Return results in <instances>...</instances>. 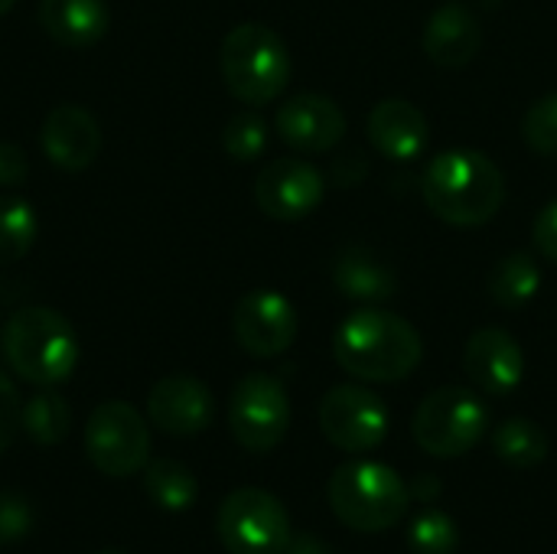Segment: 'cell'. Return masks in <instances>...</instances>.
<instances>
[{"label": "cell", "mask_w": 557, "mask_h": 554, "mask_svg": "<svg viewBox=\"0 0 557 554\" xmlns=\"http://www.w3.org/2000/svg\"><path fill=\"white\" fill-rule=\"evenodd\" d=\"M222 147L235 163H251L268 150V121L258 111H238L225 131H222Z\"/></svg>", "instance_id": "27"}, {"label": "cell", "mask_w": 557, "mask_h": 554, "mask_svg": "<svg viewBox=\"0 0 557 554\" xmlns=\"http://www.w3.org/2000/svg\"><path fill=\"white\" fill-rule=\"evenodd\" d=\"M532 242L542 258L557 264V199H552L532 222Z\"/></svg>", "instance_id": "31"}, {"label": "cell", "mask_w": 557, "mask_h": 554, "mask_svg": "<svg viewBox=\"0 0 557 554\" xmlns=\"http://www.w3.org/2000/svg\"><path fill=\"white\" fill-rule=\"evenodd\" d=\"M493 451L506 467L516 470H532L548 460L552 441L542 424L532 418H509L493 431Z\"/></svg>", "instance_id": "22"}, {"label": "cell", "mask_w": 557, "mask_h": 554, "mask_svg": "<svg viewBox=\"0 0 557 554\" xmlns=\"http://www.w3.org/2000/svg\"><path fill=\"white\" fill-rule=\"evenodd\" d=\"M457 545H460V529L441 509H424L408 526V549H411V554H454Z\"/></svg>", "instance_id": "26"}, {"label": "cell", "mask_w": 557, "mask_h": 554, "mask_svg": "<svg viewBox=\"0 0 557 554\" xmlns=\"http://www.w3.org/2000/svg\"><path fill=\"white\" fill-rule=\"evenodd\" d=\"M284 554H336V552H333L326 542H320L317 535L300 532V535H290V542H287Z\"/></svg>", "instance_id": "34"}, {"label": "cell", "mask_w": 557, "mask_h": 554, "mask_svg": "<svg viewBox=\"0 0 557 554\" xmlns=\"http://www.w3.org/2000/svg\"><path fill=\"white\" fill-rule=\"evenodd\" d=\"M23 428V405H20V395L13 389V382L0 372V454L16 441Z\"/></svg>", "instance_id": "30"}, {"label": "cell", "mask_w": 557, "mask_h": 554, "mask_svg": "<svg viewBox=\"0 0 557 554\" xmlns=\"http://www.w3.org/2000/svg\"><path fill=\"white\" fill-rule=\"evenodd\" d=\"M326 196L323 173L297 157L271 160L255 180V202L268 219L277 222H300L320 209Z\"/></svg>", "instance_id": "12"}, {"label": "cell", "mask_w": 557, "mask_h": 554, "mask_svg": "<svg viewBox=\"0 0 557 554\" xmlns=\"http://www.w3.org/2000/svg\"><path fill=\"white\" fill-rule=\"evenodd\" d=\"M42 153L59 170H88L101 153V127L95 114L82 104H59L46 114L39 131Z\"/></svg>", "instance_id": "16"}, {"label": "cell", "mask_w": 557, "mask_h": 554, "mask_svg": "<svg viewBox=\"0 0 557 554\" xmlns=\"http://www.w3.org/2000/svg\"><path fill=\"white\" fill-rule=\"evenodd\" d=\"M36 209L20 196H0V268L16 264L36 242Z\"/></svg>", "instance_id": "25"}, {"label": "cell", "mask_w": 557, "mask_h": 554, "mask_svg": "<svg viewBox=\"0 0 557 554\" xmlns=\"http://www.w3.org/2000/svg\"><path fill=\"white\" fill-rule=\"evenodd\" d=\"M219 72L225 88L248 108L271 104L294 75L287 42L264 23H238L219 46Z\"/></svg>", "instance_id": "4"}, {"label": "cell", "mask_w": 557, "mask_h": 554, "mask_svg": "<svg viewBox=\"0 0 557 554\" xmlns=\"http://www.w3.org/2000/svg\"><path fill=\"white\" fill-rule=\"evenodd\" d=\"M108 3L104 0H39V26L69 49L95 46L108 33Z\"/></svg>", "instance_id": "20"}, {"label": "cell", "mask_w": 557, "mask_h": 554, "mask_svg": "<svg viewBox=\"0 0 557 554\" xmlns=\"http://www.w3.org/2000/svg\"><path fill=\"white\" fill-rule=\"evenodd\" d=\"M140 473H144L147 496L163 513H186L196 503V496H199L196 477L183 464H176V460H150Z\"/></svg>", "instance_id": "23"}, {"label": "cell", "mask_w": 557, "mask_h": 554, "mask_svg": "<svg viewBox=\"0 0 557 554\" xmlns=\"http://www.w3.org/2000/svg\"><path fill=\"white\" fill-rule=\"evenodd\" d=\"M29 176V160L23 147L0 140V186H20Z\"/></svg>", "instance_id": "32"}, {"label": "cell", "mask_w": 557, "mask_h": 554, "mask_svg": "<svg viewBox=\"0 0 557 554\" xmlns=\"http://www.w3.org/2000/svg\"><path fill=\"white\" fill-rule=\"evenodd\" d=\"M215 532L228 554H284L294 535L284 503L258 487H242L222 500Z\"/></svg>", "instance_id": "7"}, {"label": "cell", "mask_w": 557, "mask_h": 554, "mask_svg": "<svg viewBox=\"0 0 557 554\" xmlns=\"http://www.w3.org/2000/svg\"><path fill=\"white\" fill-rule=\"evenodd\" d=\"M85 454L104 477H134L150 464V428L127 402H104L85 421Z\"/></svg>", "instance_id": "8"}, {"label": "cell", "mask_w": 557, "mask_h": 554, "mask_svg": "<svg viewBox=\"0 0 557 554\" xmlns=\"http://www.w3.org/2000/svg\"><path fill=\"white\" fill-rule=\"evenodd\" d=\"M424 202L454 229H480L499 216L506 176L496 160L480 150H444L424 170Z\"/></svg>", "instance_id": "2"}, {"label": "cell", "mask_w": 557, "mask_h": 554, "mask_svg": "<svg viewBox=\"0 0 557 554\" xmlns=\"http://www.w3.org/2000/svg\"><path fill=\"white\" fill-rule=\"evenodd\" d=\"M522 137L535 153L557 160V91L532 101L522 118Z\"/></svg>", "instance_id": "28"}, {"label": "cell", "mask_w": 557, "mask_h": 554, "mask_svg": "<svg viewBox=\"0 0 557 554\" xmlns=\"http://www.w3.org/2000/svg\"><path fill=\"white\" fill-rule=\"evenodd\" d=\"M463 372L467 379L496 398L512 395L525 379V353L519 340L503 327H483L467 340L463 349Z\"/></svg>", "instance_id": "14"}, {"label": "cell", "mask_w": 557, "mask_h": 554, "mask_svg": "<svg viewBox=\"0 0 557 554\" xmlns=\"http://www.w3.org/2000/svg\"><path fill=\"white\" fill-rule=\"evenodd\" d=\"M33 529V509L16 493H0V545H16Z\"/></svg>", "instance_id": "29"}, {"label": "cell", "mask_w": 557, "mask_h": 554, "mask_svg": "<svg viewBox=\"0 0 557 554\" xmlns=\"http://www.w3.org/2000/svg\"><path fill=\"white\" fill-rule=\"evenodd\" d=\"M98 554H127V552H117V549H111V552H98Z\"/></svg>", "instance_id": "36"}, {"label": "cell", "mask_w": 557, "mask_h": 554, "mask_svg": "<svg viewBox=\"0 0 557 554\" xmlns=\"http://www.w3.org/2000/svg\"><path fill=\"white\" fill-rule=\"evenodd\" d=\"M490 431V408L470 389H437L431 392L411 421V434L428 457L457 460L470 454Z\"/></svg>", "instance_id": "6"}, {"label": "cell", "mask_w": 557, "mask_h": 554, "mask_svg": "<svg viewBox=\"0 0 557 554\" xmlns=\"http://www.w3.org/2000/svg\"><path fill=\"white\" fill-rule=\"evenodd\" d=\"M333 359L359 382L392 385L414 376L424 359V340L405 317L362 307L336 327Z\"/></svg>", "instance_id": "1"}, {"label": "cell", "mask_w": 557, "mask_h": 554, "mask_svg": "<svg viewBox=\"0 0 557 554\" xmlns=\"http://www.w3.org/2000/svg\"><path fill=\"white\" fill-rule=\"evenodd\" d=\"M228 431L251 454L274 451L290 431L287 389L268 372L245 376L228 398Z\"/></svg>", "instance_id": "9"}, {"label": "cell", "mask_w": 557, "mask_h": 554, "mask_svg": "<svg viewBox=\"0 0 557 554\" xmlns=\"http://www.w3.org/2000/svg\"><path fill=\"white\" fill-rule=\"evenodd\" d=\"M326 500L333 516L352 532H388L395 529L411 506L408 483L385 464L352 460L343 464L326 487Z\"/></svg>", "instance_id": "5"}, {"label": "cell", "mask_w": 557, "mask_h": 554, "mask_svg": "<svg viewBox=\"0 0 557 554\" xmlns=\"http://www.w3.org/2000/svg\"><path fill=\"white\" fill-rule=\"evenodd\" d=\"M320 431L323 438L346 454H366L385 444L388 438V408L366 385H336L320 402Z\"/></svg>", "instance_id": "10"}, {"label": "cell", "mask_w": 557, "mask_h": 554, "mask_svg": "<svg viewBox=\"0 0 557 554\" xmlns=\"http://www.w3.org/2000/svg\"><path fill=\"white\" fill-rule=\"evenodd\" d=\"M23 431L33 444L39 447H55L69 438L72 431V411L62 395L52 389H42L26 398L23 405Z\"/></svg>", "instance_id": "24"}, {"label": "cell", "mask_w": 557, "mask_h": 554, "mask_svg": "<svg viewBox=\"0 0 557 554\" xmlns=\"http://www.w3.org/2000/svg\"><path fill=\"white\" fill-rule=\"evenodd\" d=\"M421 46H424V56L434 65L463 69L483 49V23L463 3H441L424 23Z\"/></svg>", "instance_id": "18"}, {"label": "cell", "mask_w": 557, "mask_h": 554, "mask_svg": "<svg viewBox=\"0 0 557 554\" xmlns=\"http://www.w3.org/2000/svg\"><path fill=\"white\" fill-rule=\"evenodd\" d=\"M3 356L23 382L52 389L75 372L78 336L59 310L20 307L3 327Z\"/></svg>", "instance_id": "3"}, {"label": "cell", "mask_w": 557, "mask_h": 554, "mask_svg": "<svg viewBox=\"0 0 557 554\" xmlns=\"http://www.w3.org/2000/svg\"><path fill=\"white\" fill-rule=\"evenodd\" d=\"M366 134L372 147L395 163H411L428 150L431 121L428 114L408 98H385L369 111Z\"/></svg>", "instance_id": "17"}, {"label": "cell", "mask_w": 557, "mask_h": 554, "mask_svg": "<svg viewBox=\"0 0 557 554\" xmlns=\"http://www.w3.org/2000/svg\"><path fill=\"white\" fill-rule=\"evenodd\" d=\"M490 297L503 310H522L542 291V268L529 251H512L490 271Z\"/></svg>", "instance_id": "21"}, {"label": "cell", "mask_w": 557, "mask_h": 554, "mask_svg": "<svg viewBox=\"0 0 557 554\" xmlns=\"http://www.w3.org/2000/svg\"><path fill=\"white\" fill-rule=\"evenodd\" d=\"M212 392L193 376H166L147 395V418L170 438H196L212 424Z\"/></svg>", "instance_id": "15"}, {"label": "cell", "mask_w": 557, "mask_h": 554, "mask_svg": "<svg viewBox=\"0 0 557 554\" xmlns=\"http://www.w3.org/2000/svg\"><path fill=\"white\" fill-rule=\"evenodd\" d=\"M274 131L297 153H326L346 137V114L330 95L300 91L274 111Z\"/></svg>", "instance_id": "13"}, {"label": "cell", "mask_w": 557, "mask_h": 554, "mask_svg": "<svg viewBox=\"0 0 557 554\" xmlns=\"http://www.w3.org/2000/svg\"><path fill=\"white\" fill-rule=\"evenodd\" d=\"M297 330H300L297 307L271 287L248 291L235 304L232 333L238 346L255 359H274L287 353L297 340Z\"/></svg>", "instance_id": "11"}, {"label": "cell", "mask_w": 557, "mask_h": 554, "mask_svg": "<svg viewBox=\"0 0 557 554\" xmlns=\"http://www.w3.org/2000/svg\"><path fill=\"white\" fill-rule=\"evenodd\" d=\"M333 284L346 300L379 307L398 294V278L395 271L369 248L349 245L336 255L333 261Z\"/></svg>", "instance_id": "19"}, {"label": "cell", "mask_w": 557, "mask_h": 554, "mask_svg": "<svg viewBox=\"0 0 557 554\" xmlns=\"http://www.w3.org/2000/svg\"><path fill=\"white\" fill-rule=\"evenodd\" d=\"M408 493H411V500H418V503L437 500V496H441V480H437L434 473H418V477L408 483Z\"/></svg>", "instance_id": "33"}, {"label": "cell", "mask_w": 557, "mask_h": 554, "mask_svg": "<svg viewBox=\"0 0 557 554\" xmlns=\"http://www.w3.org/2000/svg\"><path fill=\"white\" fill-rule=\"evenodd\" d=\"M13 3H16V0H0V16H3V13H10V10H13Z\"/></svg>", "instance_id": "35"}]
</instances>
